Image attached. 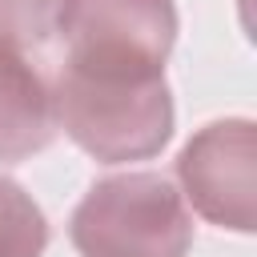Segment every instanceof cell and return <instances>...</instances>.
<instances>
[{
	"label": "cell",
	"instance_id": "6da1fadb",
	"mask_svg": "<svg viewBox=\"0 0 257 257\" xmlns=\"http://www.w3.org/2000/svg\"><path fill=\"white\" fill-rule=\"evenodd\" d=\"M56 124L100 165L149 161L173 137L165 72H104L64 64L56 76Z\"/></svg>",
	"mask_w": 257,
	"mask_h": 257
},
{
	"label": "cell",
	"instance_id": "7a4b0ae2",
	"mask_svg": "<svg viewBox=\"0 0 257 257\" xmlns=\"http://www.w3.org/2000/svg\"><path fill=\"white\" fill-rule=\"evenodd\" d=\"M68 237L80 257H185L193 217L169 177L116 173L80 197Z\"/></svg>",
	"mask_w": 257,
	"mask_h": 257
},
{
	"label": "cell",
	"instance_id": "3957f363",
	"mask_svg": "<svg viewBox=\"0 0 257 257\" xmlns=\"http://www.w3.org/2000/svg\"><path fill=\"white\" fill-rule=\"evenodd\" d=\"M64 64L108 72H165L177 40L173 0H68Z\"/></svg>",
	"mask_w": 257,
	"mask_h": 257
},
{
	"label": "cell",
	"instance_id": "277c9868",
	"mask_svg": "<svg viewBox=\"0 0 257 257\" xmlns=\"http://www.w3.org/2000/svg\"><path fill=\"white\" fill-rule=\"evenodd\" d=\"M181 193L193 209L233 233L257 225V128L245 116L213 120L189 137L177 157Z\"/></svg>",
	"mask_w": 257,
	"mask_h": 257
},
{
	"label": "cell",
	"instance_id": "5b68a950",
	"mask_svg": "<svg viewBox=\"0 0 257 257\" xmlns=\"http://www.w3.org/2000/svg\"><path fill=\"white\" fill-rule=\"evenodd\" d=\"M56 128L52 88L16 44L0 40V165H20L44 153Z\"/></svg>",
	"mask_w": 257,
	"mask_h": 257
},
{
	"label": "cell",
	"instance_id": "8992f818",
	"mask_svg": "<svg viewBox=\"0 0 257 257\" xmlns=\"http://www.w3.org/2000/svg\"><path fill=\"white\" fill-rule=\"evenodd\" d=\"M48 221L40 205L0 173V257H44Z\"/></svg>",
	"mask_w": 257,
	"mask_h": 257
},
{
	"label": "cell",
	"instance_id": "52a82bcc",
	"mask_svg": "<svg viewBox=\"0 0 257 257\" xmlns=\"http://www.w3.org/2000/svg\"><path fill=\"white\" fill-rule=\"evenodd\" d=\"M68 0H0V40L8 44H44L60 32Z\"/></svg>",
	"mask_w": 257,
	"mask_h": 257
}]
</instances>
